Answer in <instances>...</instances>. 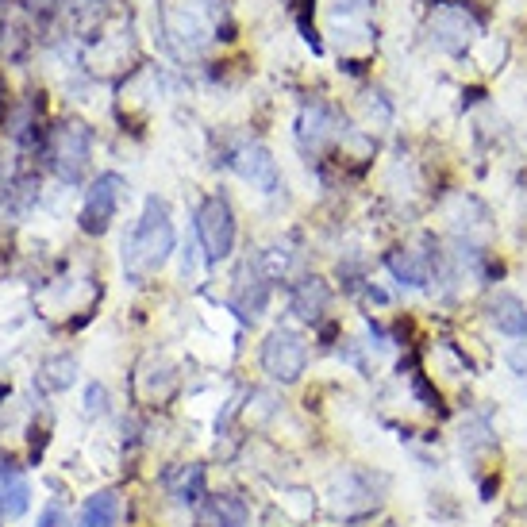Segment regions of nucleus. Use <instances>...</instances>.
Returning a JSON list of instances; mask_svg holds the SVG:
<instances>
[{"mask_svg":"<svg viewBox=\"0 0 527 527\" xmlns=\"http://www.w3.org/2000/svg\"><path fill=\"white\" fill-rule=\"evenodd\" d=\"M170 254H174L170 208H166V201L151 197L147 208H143V216L131 227V235L124 239V274L131 281H143V277L158 274Z\"/></svg>","mask_w":527,"mask_h":527,"instance_id":"nucleus-1","label":"nucleus"},{"mask_svg":"<svg viewBox=\"0 0 527 527\" xmlns=\"http://www.w3.org/2000/svg\"><path fill=\"white\" fill-rule=\"evenodd\" d=\"M304 362H308V343L304 335L289 331V327H277L266 335L262 343V370L274 377V381H297L304 374Z\"/></svg>","mask_w":527,"mask_h":527,"instance_id":"nucleus-2","label":"nucleus"},{"mask_svg":"<svg viewBox=\"0 0 527 527\" xmlns=\"http://www.w3.org/2000/svg\"><path fill=\"white\" fill-rule=\"evenodd\" d=\"M197 235H201V247L208 254V262H220L235 247V216H231V204L224 197H208L197 208Z\"/></svg>","mask_w":527,"mask_h":527,"instance_id":"nucleus-3","label":"nucleus"},{"mask_svg":"<svg viewBox=\"0 0 527 527\" xmlns=\"http://www.w3.org/2000/svg\"><path fill=\"white\" fill-rule=\"evenodd\" d=\"M54 170L62 181L77 185L85 170H89V154H93V139H89V127L85 124H62L54 135Z\"/></svg>","mask_w":527,"mask_h":527,"instance_id":"nucleus-4","label":"nucleus"},{"mask_svg":"<svg viewBox=\"0 0 527 527\" xmlns=\"http://www.w3.org/2000/svg\"><path fill=\"white\" fill-rule=\"evenodd\" d=\"M120 193H124V177L120 174H101L93 181L89 197H85V208H81V231L85 235H104L112 216H116V204H120Z\"/></svg>","mask_w":527,"mask_h":527,"instance_id":"nucleus-5","label":"nucleus"},{"mask_svg":"<svg viewBox=\"0 0 527 527\" xmlns=\"http://www.w3.org/2000/svg\"><path fill=\"white\" fill-rule=\"evenodd\" d=\"M231 166H235V174L243 177V181H251L254 189H262V193H277V185H281L274 154L266 151V147H258V143L239 147L235 158H231Z\"/></svg>","mask_w":527,"mask_h":527,"instance_id":"nucleus-6","label":"nucleus"},{"mask_svg":"<svg viewBox=\"0 0 527 527\" xmlns=\"http://www.w3.org/2000/svg\"><path fill=\"white\" fill-rule=\"evenodd\" d=\"M201 520H204V527H247L251 512H247L243 497H235V493H220V497H208Z\"/></svg>","mask_w":527,"mask_h":527,"instance_id":"nucleus-7","label":"nucleus"},{"mask_svg":"<svg viewBox=\"0 0 527 527\" xmlns=\"http://www.w3.org/2000/svg\"><path fill=\"white\" fill-rule=\"evenodd\" d=\"M489 320L497 324V331L504 335H527V308L520 297L512 293H497L493 304H489Z\"/></svg>","mask_w":527,"mask_h":527,"instance_id":"nucleus-8","label":"nucleus"},{"mask_svg":"<svg viewBox=\"0 0 527 527\" xmlns=\"http://www.w3.org/2000/svg\"><path fill=\"white\" fill-rule=\"evenodd\" d=\"M339 135V127H335V116L327 112L324 104H312V108H304L301 116V143L308 151H320L327 139H335Z\"/></svg>","mask_w":527,"mask_h":527,"instance_id":"nucleus-9","label":"nucleus"},{"mask_svg":"<svg viewBox=\"0 0 527 527\" xmlns=\"http://www.w3.org/2000/svg\"><path fill=\"white\" fill-rule=\"evenodd\" d=\"M324 308H327V285L320 277H304L301 285L293 289V312L301 320H320Z\"/></svg>","mask_w":527,"mask_h":527,"instance_id":"nucleus-10","label":"nucleus"},{"mask_svg":"<svg viewBox=\"0 0 527 527\" xmlns=\"http://www.w3.org/2000/svg\"><path fill=\"white\" fill-rule=\"evenodd\" d=\"M120 524V493L104 489L97 497L85 501V512H81V527H116Z\"/></svg>","mask_w":527,"mask_h":527,"instance_id":"nucleus-11","label":"nucleus"},{"mask_svg":"<svg viewBox=\"0 0 527 527\" xmlns=\"http://www.w3.org/2000/svg\"><path fill=\"white\" fill-rule=\"evenodd\" d=\"M27 497H31V489H27V481L16 470H0V512L4 516H20L27 508Z\"/></svg>","mask_w":527,"mask_h":527,"instance_id":"nucleus-12","label":"nucleus"},{"mask_svg":"<svg viewBox=\"0 0 527 527\" xmlns=\"http://www.w3.org/2000/svg\"><path fill=\"white\" fill-rule=\"evenodd\" d=\"M170 497L181 504H193L204 497V470L201 466H181L177 474H170Z\"/></svg>","mask_w":527,"mask_h":527,"instance_id":"nucleus-13","label":"nucleus"},{"mask_svg":"<svg viewBox=\"0 0 527 527\" xmlns=\"http://www.w3.org/2000/svg\"><path fill=\"white\" fill-rule=\"evenodd\" d=\"M385 266H389L393 277L404 281V285H427V262L424 258H416L412 251H389Z\"/></svg>","mask_w":527,"mask_h":527,"instance_id":"nucleus-14","label":"nucleus"},{"mask_svg":"<svg viewBox=\"0 0 527 527\" xmlns=\"http://www.w3.org/2000/svg\"><path fill=\"white\" fill-rule=\"evenodd\" d=\"M266 301H270V277H254L251 285L239 281V308H243V316H258L266 308Z\"/></svg>","mask_w":527,"mask_h":527,"instance_id":"nucleus-15","label":"nucleus"},{"mask_svg":"<svg viewBox=\"0 0 527 527\" xmlns=\"http://www.w3.org/2000/svg\"><path fill=\"white\" fill-rule=\"evenodd\" d=\"M39 385L51 389V393L70 389V385H74V362H70V358H51V362L43 366V374H39Z\"/></svg>","mask_w":527,"mask_h":527,"instance_id":"nucleus-16","label":"nucleus"},{"mask_svg":"<svg viewBox=\"0 0 527 527\" xmlns=\"http://www.w3.org/2000/svg\"><path fill=\"white\" fill-rule=\"evenodd\" d=\"M39 527H74V524H70V516H66L62 504H47L43 516H39Z\"/></svg>","mask_w":527,"mask_h":527,"instance_id":"nucleus-17","label":"nucleus"},{"mask_svg":"<svg viewBox=\"0 0 527 527\" xmlns=\"http://www.w3.org/2000/svg\"><path fill=\"white\" fill-rule=\"evenodd\" d=\"M108 408V393H104V385H89L85 389V412L89 416H97V412H104Z\"/></svg>","mask_w":527,"mask_h":527,"instance_id":"nucleus-18","label":"nucleus"}]
</instances>
